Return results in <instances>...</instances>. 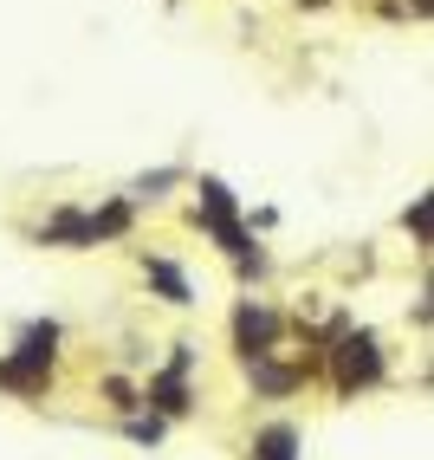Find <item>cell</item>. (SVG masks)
Listing matches in <instances>:
<instances>
[{"label":"cell","mask_w":434,"mask_h":460,"mask_svg":"<svg viewBox=\"0 0 434 460\" xmlns=\"http://www.w3.org/2000/svg\"><path fill=\"white\" fill-rule=\"evenodd\" d=\"M52 344H58V324H33L20 337V350L13 357H0V389H13V395H40L46 376H52Z\"/></svg>","instance_id":"6da1fadb"},{"label":"cell","mask_w":434,"mask_h":460,"mask_svg":"<svg viewBox=\"0 0 434 460\" xmlns=\"http://www.w3.org/2000/svg\"><path fill=\"white\" fill-rule=\"evenodd\" d=\"M123 227H130V208H123V201L104 208V214H78V208H66L40 240H46V247H91V240H111V234H123Z\"/></svg>","instance_id":"7a4b0ae2"},{"label":"cell","mask_w":434,"mask_h":460,"mask_svg":"<svg viewBox=\"0 0 434 460\" xmlns=\"http://www.w3.org/2000/svg\"><path fill=\"white\" fill-rule=\"evenodd\" d=\"M201 227L221 240V247L240 260V266H260V253H253V240L240 234V221H234V195L221 189V181H201Z\"/></svg>","instance_id":"3957f363"},{"label":"cell","mask_w":434,"mask_h":460,"mask_svg":"<svg viewBox=\"0 0 434 460\" xmlns=\"http://www.w3.org/2000/svg\"><path fill=\"white\" fill-rule=\"evenodd\" d=\"M376 376H383V350H376V337H369V331L344 337V344H337V389L357 395V389H369Z\"/></svg>","instance_id":"277c9868"},{"label":"cell","mask_w":434,"mask_h":460,"mask_svg":"<svg viewBox=\"0 0 434 460\" xmlns=\"http://www.w3.org/2000/svg\"><path fill=\"white\" fill-rule=\"evenodd\" d=\"M189 370H195V350L189 344H175V363L149 383V402H156L163 415H189Z\"/></svg>","instance_id":"5b68a950"},{"label":"cell","mask_w":434,"mask_h":460,"mask_svg":"<svg viewBox=\"0 0 434 460\" xmlns=\"http://www.w3.org/2000/svg\"><path fill=\"white\" fill-rule=\"evenodd\" d=\"M234 337H240V357L260 363L272 350V337H279V318L266 312V305H240V312H234Z\"/></svg>","instance_id":"8992f818"},{"label":"cell","mask_w":434,"mask_h":460,"mask_svg":"<svg viewBox=\"0 0 434 460\" xmlns=\"http://www.w3.org/2000/svg\"><path fill=\"white\" fill-rule=\"evenodd\" d=\"M253 460H298V428H292V421H272V428H260Z\"/></svg>","instance_id":"52a82bcc"},{"label":"cell","mask_w":434,"mask_h":460,"mask_svg":"<svg viewBox=\"0 0 434 460\" xmlns=\"http://www.w3.org/2000/svg\"><path fill=\"white\" fill-rule=\"evenodd\" d=\"M149 286L169 305H189V279H182V266H169V260H149Z\"/></svg>","instance_id":"ba28073f"},{"label":"cell","mask_w":434,"mask_h":460,"mask_svg":"<svg viewBox=\"0 0 434 460\" xmlns=\"http://www.w3.org/2000/svg\"><path fill=\"white\" fill-rule=\"evenodd\" d=\"M253 383H260L266 395H286V389H298L305 376H298V370H279V363H266V357H260V363H253Z\"/></svg>","instance_id":"9c48e42d"},{"label":"cell","mask_w":434,"mask_h":460,"mask_svg":"<svg viewBox=\"0 0 434 460\" xmlns=\"http://www.w3.org/2000/svg\"><path fill=\"white\" fill-rule=\"evenodd\" d=\"M130 435H137V441H163V421H156V415H149V421L137 415V421H130Z\"/></svg>","instance_id":"30bf717a"}]
</instances>
